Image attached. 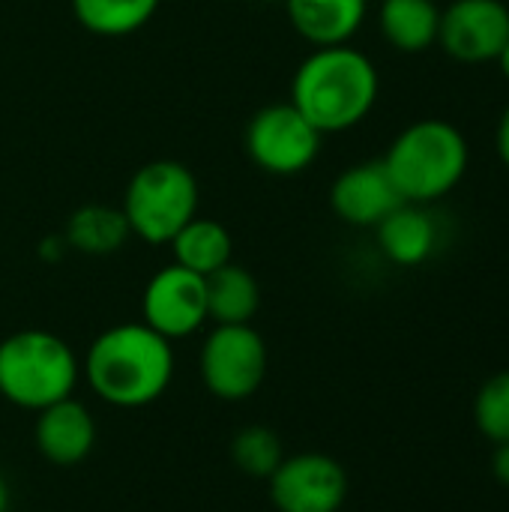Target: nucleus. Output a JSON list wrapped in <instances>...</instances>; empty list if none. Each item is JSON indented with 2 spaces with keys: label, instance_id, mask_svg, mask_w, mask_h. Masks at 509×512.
<instances>
[{
  "label": "nucleus",
  "instance_id": "6",
  "mask_svg": "<svg viewBox=\"0 0 509 512\" xmlns=\"http://www.w3.org/2000/svg\"><path fill=\"white\" fill-rule=\"evenodd\" d=\"M267 342L252 324H216L198 354L204 387L222 402H246L267 378Z\"/></svg>",
  "mask_w": 509,
  "mask_h": 512
},
{
  "label": "nucleus",
  "instance_id": "20",
  "mask_svg": "<svg viewBox=\"0 0 509 512\" xmlns=\"http://www.w3.org/2000/svg\"><path fill=\"white\" fill-rule=\"evenodd\" d=\"M231 459L234 465L255 480H270V474L282 465V441L267 426H249L234 435L231 441Z\"/></svg>",
  "mask_w": 509,
  "mask_h": 512
},
{
  "label": "nucleus",
  "instance_id": "15",
  "mask_svg": "<svg viewBox=\"0 0 509 512\" xmlns=\"http://www.w3.org/2000/svg\"><path fill=\"white\" fill-rule=\"evenodd\" d=\"M381 36L402 54H423L438 45L441 9L435 0H381Z\"/></svg>",
  "mask_w": 509,
  "mask_h": 512
},
{
  "label": "nucleus",
  "instance_id": "19",
  "mask_svg": "<svg viewBox=\"0 0 509 512\" xmlns=\"http://www.w3.org/2000/svg\"><path fill=\"white\" fill-rule=\"evenodd\" d=\"M159 9V0H72L78 24L96 36H129Z\"/></svg>",
  "mask_w": 509,
  "mask_h": 512
},
{
  "label": "nucleus",
  "instance_id": "2",
  "mask_svg": "<svg viewBox=\"0 0 509 512\" xmlns=\"http://www.w3.org/2000/svg\"><path fill=\"white\" fill-rule=\"evenodd\" d=\"M381 78L369 54L348 45L315 48L294 72L291 105L321 132L360 126L378 102Z\"/></svg>",
  "mask_w": 509,
  "mask_h": 512
},
{
  "label": "nucleus",
  "instance_id": "8",
  "mask_svg": "<svg viewBox=\"0 0 509 512\" xmlns=\"http://www.w3.org/2000/svg\"><path fill=\"white\" fill-rule=\"evenodd\" d=\"M141 315H144L141 321L159 336H165L168 342L195 336L210 321L204 276L180 264L162 267L159 273H153V279L144 288Z\"/></svg>",
  "mask_w": 509,
  "mask_h": 512
},
{
  "label": "nucleus",
  "instance_id": "11",
  "mask_svg": "<svg viewBox=\"0 0 509 512\" xmlns=\"http://www.w3.org/2000/svg\"><path fill=\"white\" fill-rule=\"evenodd\" d=\"M402 204V195L381 159L345 168L330 186L333 213L354 228H375Z\"/></svg>",
  "mask_w": 509,
  "mask_h": 512
},
{
  "label": "nucleus",
  "instance_id": "13",
  "mask_svg": "<svg viewBox=\"0 0 509 512\" xmlns=\"http://www.w3.org/2000/svg\"><path fill=\"white\" fill-rule=\"evenodd\" d=\"M294 30L315 48L348 45L369 12V0H285Z\"/></svg>",
  "mask_w": 509,
  "mask_h": 512
},
{
  "label": "nucleus",
  "instance_id": "21",
  "mask_svg": "<svg viewBox=\"0 0 509 512\" xmlns=\"http://www.w3.org/2000/svg\"><path fill=\"white\" fill-rule=\"evenodd\" d=\"M474 417L480 432L495 441V444H507L509 441V372H498L495 378H489L474 402Z\"/></svg>",
  "mask_w": 509,
  "mask_h": 512
},
{
  "label": "nucleus",
  "instance_id": "16",
  "mask_svg": "<svg viewBox=\"0 0 509 512\" xmlns=\"http://www.w3.org/2000/svg\"><path fill=\"white\" fill-rule=\"evenodd\" d=\"M168 246L174 252V264H180L198 276L216 273L219 267L231 264V255H234V243H231L228 228L216 219H207V216L189 219L174 234V240Z\"/></svg>",
  "mask_w": 509,
  "mask_h": 512
},
{
  "label": "nucleus",
  "instance_id": "5",
  "mask_svg": "<svg viewBox=\"0 0 509 512\" xmlns=\"http://www.w3.org/2000/svg\"><path fill=\"white\" fill-rule=\"evenodd\" d=\"M198 201L201 192L195 174L177 159H156L132 174L120 210L132 237L150 246H165L198 216Z\"/></svg>",
  "mask_w": 509,
  "mask_h": 512
},
{
  "label": "nucleus",
  "instance_id": "17",
  "mask_svg": "<svg viewBox=\"0 0 509 512\" xmlns=\"http://www.w3.org/2000/svg\"><path fill=\"white\" fill-rule=\"evenodd\" d=\"M207 282V315L213 324H249L261 306V288L258 279L240 267L225 264L216 273L204 276Z\"/></svg>",
  "mask_w": 509,
  "mask_h": 512
},
{
  "label": "nucleus",
  "instance_id": "14",
  "mask_svg": "<svg viewBox=\"0 0 509 512\" xmlns=\"http://www.w3.org/2000/svg\"><path fill=\"white\" fill-rule=\"evenodd\" d=\"M381 252L399 267H417L432 258L438 246V222L426 204L402 201L387 219L375 225Z\"/></svg>",
  "mask_w": 509,
  "mask_h": 512
},
{
  "label": "nucleus",
  "instance_id": "24",
  "mask_svg": "<svg viewBox=\"0 0 509 512\" xmlns=\"http://www.w3.org/2000/svg\"><path fill=\"white\" fill-rule=\"evenodd\" d=\"M495 63H498L501 75H504V78H507V81H509V39H507V45L501 48V54L495 57Z\"/></svg>",
  "mask_w": 509,
  "mask_h": 512
},
{
  "label": "nucleus",
  "instance_id": "10",
  "mask_svg": "<svg viewBox=\"0 0 509 512\" xmlns=\"http://www.w3.org/2000/svg\"><path fill=\"white\" fill-rule=\"evenodd\" d=\"M509 39L504 0H453L441 9L438 45L459 63H492Z\"/></svg>",
  "mask_w": 509,
  "mask_h": 512
},
{
  "label": "nucleus",
  "instance_id": "25",
  "mask_svg": "<svg viewBox=\"0 0 509 512\" xmlns=\"http://www.w3.org/2000/svg\"><path fill=\"white\" fill-rule=\"evenodd\" d=\"M9 510V486H6V480L0 477V512Z\"/></svg>",
  "mask_w": 509,
  "mask_h": 512
},
{
  "label": "nucleus",
  "instance_id": "7",
  "mask_svg": "<svg viewBox=\"0 0 509 512\" xmlns=\"http://www.w3.org/2000/svg\"><path fill=\"white\" fill-rule=\"evenodd\" d=\"M321 138L324 135L291 102H276L252 114L243 141L249 159L261 171L294 177L318 159Z\"/></svg>",
  "mask_w": 509,
  "mask_h": 512
},
{
  "label": "nucleus",
  "instance_id": "12",
  "mask_svg": "<svg viewBox=\"0 0 509 512\" xmlns=\"http://www.w3.org/2000/svg\"><path fill=\"white\" fill-rule=\"evenodd\" d=\"M33 441L42 459L60 468L81 465L96 447V420L75 396L36 414Z\"/></svg>",
  "mask_w": 509,
  "mask_h": 512
},
{
  "label": "nucleus",
  "instance_id": "23",
  "mask_svg": "<svg viewBox=\"0 0 509 512\" xmlns=\"http://www.w3.org/2000/svg\"><path fill=\"white\" fill-rule=\"evenodd\" d=\"M492 474L498 477L501 486L509 489V441L507 444H498L495 456H492Z\"/></svg>",
  "mask_w": 509,
  "mask_h": 512
},
{
  "label": "nucleus",
  "instance_id": "1",
  "mask_svg": "<svg viewBox=\"0 0 509 512\" xmlns=\"http://www.w3.org/2000/svg\"><path fill=\"white\" fill-rule=\"evenodd\" d=\"M174 342L144 321H126L102 330L84 360L81 378L111 408L135 411L165 396L174 381Z\"/></svg>",
  "mask_w": 509,
  "mask_h": 512
},
{
  "label": "nucleus",
  "instance_id": "3",
  "mask_svg": "<svg viewBox=\"0 0 509 512\" xmlns=\"http://www.w3.org/2000/svg\"><path fill=\"white\" fill-rule=\"evenodd\" d=\"M402 195L411 204L447 198L468 174L471 147L459 126L441 117L414 120L405 126L381 159Z\"/></svg>",
  "mask_w": 509,
  "mask_h": 512
},
{
  "label": "nucleus",
  "instance_id": "4",
  "mask_svg": "<svg viewBox=\"0 0 509 512\" xmlns=\"http://www.w3.org/2000/svg\"><path fill=\"white\" fill-rule=\"evenodd\" d=\"M81 360L48 330H18L0 342V399L21 411H45L75 396Z\"/></svg>",
  "mask_w": 509,
  "mask_h": 512
},
{
  "label": "nucleus",
  "instance_id": "22",
  "mask_svg": "<svg viewBox=\"0 0 509 512\" xmlns=\"http://www.w3.org/2000/svg\"><path fill=\"white\" fill-rule=\"evenodd\" d=\"M495 147H498L501 162L509 168V105L504 108V114L498 120V129H495Z\"/></svg>",
  "mask_w": 509,
  "mask_h": 512
},
{
  "label": "nucleus",
  "instance_id": "18",
  "mask_svg": "<svg viewBox=\"0 0 509 512\" xmlns=\"http://www.w3.org/2000/svg\"><path fill=\"white\" fill-rule=\"evenodd\" d=\"M129 225L120 207L108 204H84L78 207L63 231V243L84 255H111L126 243Z\"/></svg>",
  "mask_w": 509,
  "mask_h": 512
},
{
  "label": "nucleus",
  "instance_id": "9",
  "mask_svg": "<svg viewBox=\"0 0 509 512\" xmlns=\"http://www.w3.org/2000/svg\"><path fill=\"white\" fill-rule=\"evenodd\" d=\"M267 483L279 512H339L348 498L345 468L324 453L285 456Z\"/></svg>",
  "mask_w": 509,
  "mask_h": 512
}]
</instances>
